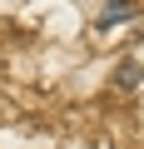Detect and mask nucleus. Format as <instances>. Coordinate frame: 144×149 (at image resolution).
Masks as SVG:
<instances>
[{
	"label": "nucleus",
	"mask_w": 144,
	"mask_h": 149,
	"mask_svg": "<svg viewBox=\"0 0 144 149\" xmlns=\"http://www.w3.org/2000/svg\"><path fill=\"white\" fill-rule=\"evenodd\" d=\"M134 10H139L134 0H109V5L99 10V20H95V25H99V30H109V25H119V20H129Z\"/></svg>",
	"instance_id": "obj_1"
},
{
	"label": "nucleus",
	"mask_w": 144,
	"mask_h": 149,
	"mask_svg": "<svg viewBox=\"0 0 144 149\" xmlns=\"http://www.w3.org/2000/svg\"><path fill=\"white\" fill-rule=\"evenodd\" d=\"M134 85H139V65L124 60V65H119V90H134Z\"/></svg>",
	"instance_id": "obj_2"
}]
</instances>
